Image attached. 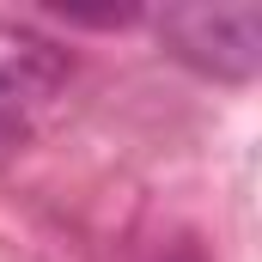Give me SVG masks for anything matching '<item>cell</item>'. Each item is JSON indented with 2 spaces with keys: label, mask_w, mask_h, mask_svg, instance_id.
Returning a JSON list of instances; mask_svg holds the SVG:
<instances>
[{
  "label": "cell",
  "mask_w": 262,
  "mask_h": 262,
  "mask_svg": "<svg viewBox=\"0 0 262 262\" xmlns=\"http://www.w3.org/2000/svg\"><path fill=\"white\" fill-rule=\"evenodd\" d=\"M159 37L177 61H189L207 79H256L262 67V12L256 6H177L159 18Z\"/></svg>",
  "instance_id": "obj_1"
},
{
  "label": "cell",
  "mask_w": 262,
  "mask_h": 262,
  "mask_svg": "<svg viewBox=\"0 0 262 262\" xmlns=\"http://www.w3.org/2000/svg\"><path fill=\"white\" fill-rule=\"evenodd\" d=\"M67 73H73L67 49H55V43H49V37H37V31L0 25V134L18 122V110H31V104L55 98Z\"/></svg>",
  "instance_id": "obj_2"
}]
</instances>
